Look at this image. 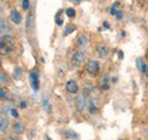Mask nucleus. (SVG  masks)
Segmentation results:
<instances>
[{"label":"nucleus","mask_w":148,"mask_h":140,"mask_svg":"<svg viewBox=\"0 0 148 140\" xmlns=\"http://www.w3.org/2000/svg\"><path fill=\"white\" fill-rule=\"evenodd\" d=\"M79 1H81V0H75V2H79Z\"/></svg>","instance_id":"nucleus-33"},{"label":"nucleus","mask_w":148,"mask_h":140,"mask_svg":"<svg viewBox=\"0 0 148 140\" xmlns=\"http://www.w3.org/2000/svg\"><path fill=\"white\" fill-rule=\"evenodd\" d=\"M116 5H117V2H116V3H115V5L111 8V10H110V14H111V15H115V14H116V12H117V10L115 9V6H116Z\"/></svg>","instance_id":"nucleus-26"},{"label":"nucleus","mask_w":148,"mask_h":140,"mask_svg":"<svg viewBox=\"0 0 148 140\" xmlns=\"http://www.w3.org/2000/svg\"><path fill=\"white\" fill-rule=\"evenodd\" d=\"M64 136L67 138V139H72V140H76L79 138V135L73 131V130H66L65 132H64Z\"/></svg>","instance_id":"nucleus-12"},{"label":"nucleus","mask_w":148,"mask_h":140,"mask_svg":"<svg viewBox=\"0 0 148 140\" xmlns=\"http://www.w3.org/2000/svg\"><path fill=\"white\" fill-rule=\"evenodd\" d=\"M104 27H105V29H110V24H108L107 22H104Z\"/></svg>","instance_id":"nucleus-30"},{"label":"nucleus","mask_w":148,"mask_h":140,"mask_svg":"<svg viewBox=\"0 0 148 140\" xmlns=\"http://www.w3.org/2000/svg\"><path fill=\"white\" fill-rule=\"evenodd\" d=\"M86 105H87V97H86V95L84 93L79 95L77 98H76V108H77V110L82 112L84 109Z\"/></svg>","instance_id":"nucleus-5"},{"label":"nucleus","mask_w":148,"mask_h":140,"mask_svg":"<svg viewBox=\"0 0 148 140\" xmlns=\"http://www.w3.org/2000/svg\"><path fill=\"white\" fill-rule=\"evenodd\" d=\"M88 109H89V112H90L91 114H95V113L97 112V107L95 106V103H93V100H89V105H88Z\"/></svg>","instance_id":"nucleus-17"},{"label":"nucleus","mask_w":148,"mask_h":140,"mask_svg":"<svg viewBox=\"0 0 148 140\" xmlns=\"http://www.w3.org/2000/svg\"><path fill=\"white\" fill-rule=\"evenodd\" d=\"M15 48V40L13 36L6 34L2 35L1 38V42H0V53L2 56L8 55L9 53H12Z\"/></svg>","instance_id":"nucleus-1"},{"label":"nucleus","mask_w":148,"mask_h":140,"mask_svg":"<svg viewBox=\"0 0 148 140\" xmlns=\"http://www.w3.org/2000/svg\"><path fill=\"white\" fill-rule=\"evenodd\" d=\"M115 16H116L117 19H122V18H123V13H122L121 10H117L116 14H115Z\"/></svg>","instance_id":"nucleus-25"},{"label":"nucleus","mask_w":148,"mask_h":140,"mask_svg":"<svg viewBox=\"0 0 148 140\" xmlns=\"http://www.w3.org/2000/svg\"><path fill=\"white\" fill-rule=\"evenodd\" d=\"M10 114H12L13 117H17V116H18V113H17V110H16L15 108H12V109H10Z\"/></svg>","instance_id":"nucleus-24"},{"label":"nucleus","mask_w":148,"mask_h":140,"mask_svg":"<svg viewBox=\"0 0 148 140\" xmlns=\"http://www.w3.org/2000/svg\"><path fill=\"white\" fill-rule=\"evenodd\" d=\"M0 126H1V132L7 131V129H8V121L5 117L0 119Z\"/></svg>","instance_id":"nucleus-13"},{"label":"nucleus","mask_w":148,"mask_h":140,"mask_svg":"<svg viewBox=\"0 0 148 140\" xmlns=\"http://www.w3.org/2000/svg\"><path fill=\"white\" fill-rule=\"evenodd\" d=\"M66 90L70 92V93H76L77 90H79V87L76 84V82L73 81V80H69L66 82Z\"/></svg>","instance_id":"nucleus-8"},{"label":"nucleus","mask_w":148,"mask_h":140,"mask_svg":"<svg viewBox=\"0 0 148 140\" xmlns=\"http://www.w3.org/2000/svg\"><path fill=\"white\" fill-rule=\"evenodd\" d=\"M30 81L32 89L34 91H38L40 88V82H39V72L37 70H32L30 72Z\"/></svg>","instance_id":"nucleus-3"},{"label":"nucleus","mask_w":148,"mask_h":140,"mask_svg":"<svg viewBox=\"0 0 148 140\" xmlns=\"http://www.w3.org/2000/svg\"><path fill=\"white\" fill-rule=\"evenodd\" d=\"M137 67H138V70L139 72H141V73H144V72H146L147 71V65H146V63H145V60L141 58V57H138L137 58Z\"/></svg>","instance_id":"nucleus-11"},{"label":"nucleus","mask_w":148,"mask_h":140,"mask_svg":"<svg viewBox=\"0 0 148 140\" xmlns=\"http://www.w3.org/2000/svg\"><path fill=\"white\" fill-rule=\"evenodd\" d=\"M7 75H5V73H1L0 74V81H1V84H3V83H6L7 82Z\"/></svg>","instance_id":"nucleus-22"},{"label":"nucleus","mask_w":148,"mask_h":140,"mask_svg":"<svg viewBox=\"0 0 148 140\" xmlns=\"http://www.w3.org/2000/svg\"><path fill=\"white\" fill-rule=\"evenodd\" d=\"M56 24H57L58 26L63 25V19H60V18H56Z\"/></svg>","instance_id":"nucleus-27"},{"label":"nucleus","mask_w":148,"mask_h":140,"mask_svg":"<svg viewBox=\"0 0 148 140\" xmlns=\"http://www.w3.org/2000/svg\"><path fill=\"white\" fill-rule=\"evenodd\" d=\"M87 42H88V38L84 34L79 36V46H80V47H84V46L87 45Z\"/></svg>","instance_id":"nucleus-14"},{"label":"nucleus","mask_w":148,"mask_h":140,"mask_svg":"<svg viewBox=\"0 0 148 140\" xmlns=\"http://www.w3.org/2000/svg\"><path fill=\"white\" fill-rule=\"evenodd\" d=\"M19 107H21V108H25V107H26V104H25V102H21V104H19Z\"/></svg>","instance_id":"nucleus-29"},{"label":"nucleus","mask_w":148,"mask_h":140,"mask_svg":"<svg viewBox=\"0 0 148 140\" xmlns=\"http://www.w3.org/2000/svg\"><path fill=\"white\" fill-rule=\"evenodd\" d=\"M99 88L101 90L108 89V74L107 73H105V74H103L100 76V79H99Z\"/></svg>","instance_id":"nucleus-6"},{"label":"nucleus","mask_w":148,"mask_h":140,"mask_svg":"<svg viewBox=\"0 0 148 140\" xmlns=\"http://www.w3.org/2000/svg\"><path fill=\"white\" fill-rule=\"evenodd\" d=\"M10 19L14 24H21L22 22V15L19 14V12L15 10V9H12L10 10Z\"/></svg>","instance_id":"nucleus-7"},{"label":"nucleus","mask_w":148,"mask_h":140,"mask_svg":"<svg viewBox=\"0 0 148 140\" xmlns=\"http://www.w3.org/2000/svg\"><path fill=\"white\" fill-rule=\"evenodd\" d=\"M5 140H18V139H15V138H12V137H8V138H6Z\"/></svg>","instance_id":"nucleus-31"},{"label":"nucleus","mask_w":148,"mask_h":140,"mask_svg":"<svg viewBox=\"0 0 148 140\" xmlns=\"http://www.w3.org/2000/svg\"><path fill=\"white\" fill-rule=\"evenodd\" d=\"M107 54H108V49H107V47L105 45H99L97 47V55H98V57L105 58L107 56Z\"/></svg>","instance_id":"nucleus-10"},{"label":"nucleus","mask_w":148,"mask_h":140,"mask_svg":"<svg viewBox=\"0 0 148 140\" xmlns=\"http://www.w3.org/2000/svg\"><path fill=\"white\" fill-rule=\"evenodd\" d=\"M99 71V63L97 60H90L87 65V72L90 75H96Z\"/></svg>","instance_id":"nucleus-4"},{"label":"nucleus","mask_w":148,"mask_h":140,"mask_svg":"<svg viewBox=\"0 0 148 140\" xmlns=\"http://www.w3.org/2000/svg\"><path fill=\"white\" fill-rule=\"evenodd\" d=\"M31 27H32V15L30 14V15L27 16V18H26V29L30 30Z\"/></svg>","instance_id":"nucleus-20"},{"label":"nucleus","mask_w":148,"mask_h":140,"mask_svg":"<svg viewBox=\"0 0 148 140\" xmlns=\"http://www.w3.org/2000/svg\"><path fill=\"white\" fill-rule=\"evenodd\" d=\"M66 15L70 18H74L75 15H76V13H75V10H74L73 8H67L66 9Z\"/></svg>","instance_id":"nucleus-18"},{"label":"nucleus","mask_w":148,"mask_h":140,"mask_svg":"<svg viewBox=\"0 0 148 140\" xmlns=\"http://www.w3.org/2000/svg\"><path fill=\"white\" fill-rule=\"evenodd\" d=\"M5 31H9V24L7 23V21L5 19H1V32L5 33Z\"/></svg>","instance_id":"nucleus-16"},{"label":"nucleus","mask_w":148,"mask_h":140,"mask_svg":"<svg viewBox=\"0 0 148 140\" xmlns=\"http://www.w3.org/2000/svg\"><path fill=\"white\" fill-rule=\"evenodd\" d=\"M120 58H122V57H123V53H122V51H120Z\"/></svg>","instance_id":"nucleus-32"},{"label":"nucleus","mask_w":148,"mask_h":140,"mask_svg":"<svg viewBox=\"0 0 148 140\" xmlns=\"http://www.w3.org/2000/svg\"><path fill=\"white\" fill-rule=\"evenodd\" d=\"M84 58H86V56L82 50H76L72 56V64L74 66H81L84 62Z\"/></svg>","instance_id":"nucleus-2"},{"label":"nucleus","mask_w":148,"mask_h":140,"mask_svg":"<svg viewBox=\"0 0 148 140\" xmlns=\"http://www.w3.org/2000/svg\"><path fill=\"white\" fill-rule=\"evenodd\" d=\"M0 96H1V98H2V99H5V98L7 97V96L5 95V90H3V89H1V90H0Z\"/></svg>","instance_id":"nucleus-28"},{"label":"nucleus","mask_w":148,"mask_h":140,"mask_svg":"<svg viewBox=\"0 0 148 140\" xmlns=\"http://www.w3.org/2000/svg\"><path fill=\"white\" fill-rule=\"evenodd\" d=\"M22 73H23V71L21 67H15V70H14V73H13V76L16 79V80H18L22 78Z\"/></svg>","instance_id":"nucleus-15"},{"label":"nucleus","mask_w":148,"mask_h":140,"mask_svg":"<svg viewBox=\"0 0 148 140\" xmlns=\"http://www.w3.org/2000/svg\"><path fill=\"white\" fill-rule=\"evenodd\" d=\"M25 130V125L24 123L22 122H15L13 124V131L16 133V135H22Z\"/></svg>","instance_id":"nucleus-9"},{"label":"nucleus","mask_w":148,"mask_h":140,"mask_svg":"<svg viewBox=\"0 0 148 140\" xmlns=\"http://www.w3.org/2000/svg\"><path fill=\"white\" fill-rule=\"evenodd\" d=\"M74 30H75V26H74V25H67V26H66V29H65L64 34L67 35L69 33H72Z\"/></svg>","instance_id":"nucleus-19"},{"label":"nucleus","mask_w":148,"mask_h":140,"mask_svg":"<svg viewBox=\"0 0 148 140\" xmlns=\"http://www.w3.org/2000/svg\"><path fill=\"white\" fill-rule=\"evenodd\" d=\"M43 107L46 108V110H47L48 113H50V112H51V106L49 105V102H48L47 99H45V100H43Z\"/></svg>","instance_id":"nucleus-21"},{"label":"nucleus","mask_w":148,"mask_h":140,"mask_svg":"<svg viewBox=\"0 0 148 140\" xmlns=\"http://www.w3.org/2000/svg\"><path fill=\"white\" fill-rule=\"evenodd\" d=\"M29 7H30V1L29 0H23V8L29 9Z\"/></svg>","instance_id":"nucleus-23"}]
</instances>
